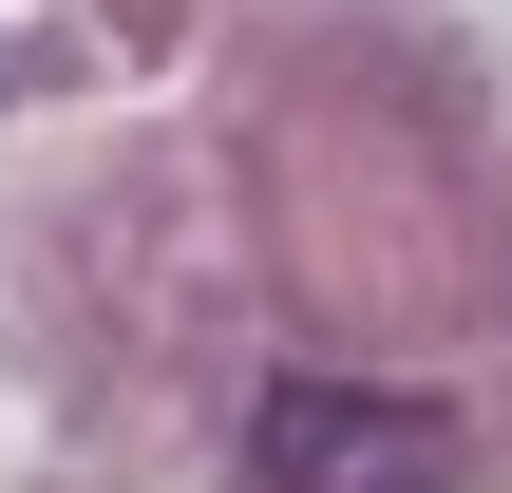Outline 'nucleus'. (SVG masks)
Returning <instances> with one entry per match:
<instances>
[{
	"label": "nucleus",
	"mask_w": 512,
	"mask_h": 493,
	"mask_svg": "<svg viewBox=\"0 0 512 493\" xmlns=\"http://www.w3.org/2000/svg\"><path fill=\"white\" fill-rule=\"evenodd\" d=\"M247 475H266V493H475V456H456V418H437V399L285 361V380H266V418H247Z\"/></svg>",
	"instance_id": "nucleus-1"
}]
</instances>
